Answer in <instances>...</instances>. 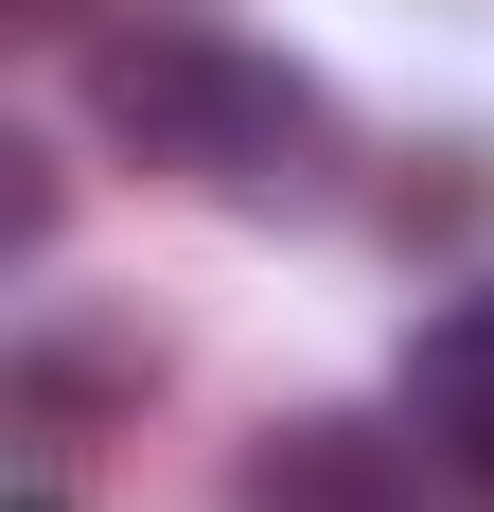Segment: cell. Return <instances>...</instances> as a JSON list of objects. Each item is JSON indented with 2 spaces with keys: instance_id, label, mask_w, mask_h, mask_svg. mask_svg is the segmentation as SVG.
I'll return each instance as SVG.
<instances>
[{
  "instance_id": "7a4b0ae2",
  "label": "cell",
  "mask_w": 494,
  "mask_h": 512,
  "mask_svg": "<svg viewBox=\"0 0 494 512\" xmlns=\"http://www.w3.org/2000/svg\"><path fill=\"white\" fill-rule=\"evenodd\" d=\"M406 442L494 495V283H459V301L406 336Z\"/></svg>"
},
{
  "instance_id": "3957f363",
  "label": "cell",
  "mask_w": 494,
  "mask_h": 512,
  "mask_svg": "<svg viewBox=\"0 0 494 512\" xmlns=\"http://www.w3.org/2000/svg\"><path fill=\"white\" fill-rule=\"evenodd\" d=\"M247 512H389V477H371V442H353V424H300L283 460L247 477Z\"/></svg>"
},
{
  "instance_id": "277c9868",
  "label": "cell",
  "mask_w": 494,
  "mask_h": 512,
  "mask_svg": "<svg viewBox=\"0 0 494 512\" xmlns=\"http://www.w3.org/2000/svg\"><path fill=\"white\" fill-rule=\"evenodd\" d=\"M36 512H53V495H36Z\"/></svg>"
},
{
  "instance_id": "6da1fadb",
  "label": "cell",
  "mask_w": 494,
  "mask_h": 512,
  "mask_svg": "<svg viewBox=\"0 0 494 512\" xmlns=\"http://www.w3.org/2000/svg\"><path fill=\"white\" fill-rule=\"evenodd\" d=\"M89 124L142 159V177L230 195V212H318L336 195V89L283 71V53H247V36H195V18L89 36Z\"/></svg>"
}]
</instances>
